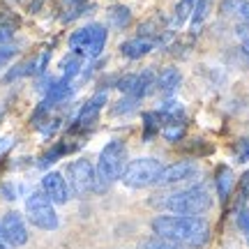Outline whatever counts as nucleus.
<instances>
[{
  "instance_id": "obj_18",
  "label": "nucleus",
  "mask_w": 249,
  "mask_h": 249,
  "mask_svg": "<svg viewBox=\"0 0 249 249\" xmlns=\"http://www.w3.org/2000/svg\"><path fill=\"white\" fill-rule=\"evenodd\" d=\"M107 21L111 28L124 30V28L132 23V12H129V7H124V5H113V7L107 12Z\"/></svg>"
},
{
  "instance_id": "obj_12",
  "label": "nucleus",
  "mask_w": 249,
  "mask_h": 249,
  "mask_svg": "<svg viewBox=\"0 0 249 249\" xmlns=\"http://www.w3.org/2000/svg\"><path fill=\"white\" fill-rule=\"evenodd\" d=\"M71 92H74L71 81H67V79L53 81V86L46 90V97H44V102H42V107L51 111V108L58 107V104H65V102L71 97Z\"/></svg>"
},
{
  "instance_id": "obj_19",
  "label": "nucleus",
  "mask_w": 249,
  "mask_h": 249,
  "mask_svg": "<svg viewBox=\"0 0 249 249\" xmlns=\"http://www.w3.org/2000/svg\"><path fill=\"white\" fill-rule=\"evenodd\" d=\"M185 118L182 120H161V136L171 143H178L185 136Z\"/></svg>"
},
{
  "instance_id": "obj_28",
  "label": "nucleus",
  "mask_w": 249,
  "mask_h": 249,
  "mask_svg": "<svg viewBox=\"0 0 249 249\" xmlns=\"http://www.w3.org/2000/svg\"><path fill=\"white\" fill-rule=\"evenodd\" d=\"M17 51L18 49L12 44V42H9V44H0V70H2V67H5L14 55H17Z\"/></svg>"
},
{
  "instance_id": "obj_5",
  "label": "nucleus",
  "mask_w": 249,
  "mask_h": 249,
  "mask_svg": "<svg viewBox=\"0 0 249 249\" xmlns=\"http://www.w3.org/2000/svg\"><path fill=\"white\" fill-rule=\"evenodd\" d=\"M161 166L157 160L152 157H141V160H132L123 171V182L132 189H143V187H150V185H157L160 180V173H161Z\"/></svg>"
},
{
  "instance_id": "obj_6",
  "label": "nucleus",
  "mask_w": 249,
  "mask_h": 249,
  "mask_svg": "<svg viewBox=\"0 0 249 249\" xmlns=\"http://www.w3.org/2000/svg\"><path fill=\"white\" fill-rule=\"evenodd\" d=\"M26 217L28 222L42 229V231H55L58 229V214L53 210V203L49 201L44 192H33L26 201Z\"/></svg>"
},
{
  "instance_id": "obj_20",
  "label": "nucleus",
  "mask_w": 249,
  "mask_h": 249,
  "mask_svg": "<svg viewBox=\"0 0 249 249\" xmlns=\"http://www.w3.org/2000/svg\"><path fill=\"white\" fill-rule=\"evenodd\" d=\"M60 70H62V79L74 81L81 74V70H83V58L76 53H70L67 58H62Z\"/></svg>"
},
{
  "instance_id": "obj_37",
  "label": "nucleus",
  "mask_w": 249,
  "mask_h": 249,
  "mask_svg": "<svg viewBox=\"0 0 249 249\" xmlns=\"http://www.w3.org/2000/svg\"><path fill=\"white\" fill-rule=\"evenodd\" d=\"M42 2H44V0H35V2L30 5V9H33V12H37V9H39V5H42Z\"/></svg>"
},
{
  "instance_id": "obj_34",
  "label": "nucleus",
  "mask_w": 249,
  "mask_h": 249,
  "mask_svg": "<svg viewBox=\"0 0 249 249\" xmlns=\"http://www.w3.org/2000/svg\"><path fill=\"white\" fill-rule=\"evenodd\" d=\"M0 249H12V247H9V242L5 240V233H2V226H0Z\"/></svg>"
},
{
  "instance_id": "obj_22",
  "label": "nucleus",
  "mask_w": 249,
  "mask_h": 249,
  "mask_svg": "<svg viewBox=\"0 0 249 249\" xmlns=\"http://www.w3.org/2000/svg\"><path fill=\"white\" fill-rule=\"evenodd\" d=\"M143 129H145V141H150L155 134L161 132V116L160 111H145L143 113Z\"/></svg>"
},
{
  "instance_id": "obj_30",
  "label": "nucleus",
  "mask_w": 249,
  "mask_h": 249,
  "mask_svg": "<svg viewBox=\"0 0 249 249\" xmlns=\"http://www.w3.org/2000/svg\"><path fill=\"white\" fill-rule=\"evenodd\" d=\"M249 198V171L240 178V189H238V203H245Z\"/></svg>"
},
{
  "instance_id": "obj_35",
  "label": "nucleus",
  "mask_w": 249,
  "mask_h": 249,
  "mask_svg": "<svg viewBox=\"0 0 249 249\" xmlns=\"http://www.w3.org/2000/svg\"><path fill=\"white\" fill-rule=\"evenodd\" d=\"M67 5H70V9L71 7H81V5H86V0H65Z\"/></svg>"
},
{
  "instance_id": "obj_16",
  "label": "nucleus",
  "mask_w": 249,
  "mask_h": 249,
  "mask_svg": "<svg viewBox=\"0 0 249 249\" xmlns=\"http://www.w3.org/2000/svg\"><path fill=\"white\" fill-rule=\"evenodd\" d=\"M235 176H233V171L229 166H219L217 169V176H214V187H217V196H219V201L226 203L229 201V196L233 192V182H235Z\"/></svg>"
},
{
  "instance_id": "obj_26",
  "label": "nucleus",
  "mask_w": 249,
  "mask_h": 249,
  "mask_svg": "<svg viewBox=\"0 0 249 249\" xmlns=\"http://www.w3.org/2000/svg\"><path fill=\"white\" fill-rule=\"evenodd\" d=\"M67 150H70V148H67L65 143H58V145H53V148H51V150H49V152L44 155V157L39 160V169H46L49 164H53V161H58V160H60V157H62V155H65Z\"/></svg>"
},
{
  "instance_id": "obj_7",
  "label": "nucleus",
  "mask_w": 249,
  "mask_h": 249,
  "mask_svg": "<svg viewBox=\"0 0 249 249\" xmlns=\"http://www.w3.org/2000/svg\"><path fill=\"white\" fill-rule=\"evenodd\" d=\"M65 182L70 187V194L83 198L86 194L95 192V166L88 160H74L65 169Z\"/></svg>"
},
{
  "instance_id": "obj_14",
  "label": "nucleus",
  "mask_w": 249,
  "mask_h": 249,
  "mask_svg": "<svg viewBox=\"0 0 249 249\" xmlns=\"http://www.w3.org/2000/svg\"><path fill=\"white\" fill-rule=\"evenodd\" d=\"M180 83H182V74L176 67H166V70H161L157 74L155 88L160 90V92H164V95H171V92H176L180 88Z\"/></svg>"
},
{
  "instance_id": "obj_38",
  "label": "nucleus",
  "mask_w": 249,
  "mask_h": 249,
  "mask_svg": "<svg viewBox=\"0 0 249 249\" xmlns=\"http://www.w3.org/2000/svg\"><path fill=\"white\" fill-rule=\"evenodd\" d=\"M247 242H249V235H247Z\"/></svg>"
},
{
  "instance_id": "obj_1",
  "label": "nucleus",
  "mask_w": 249,
  "mask_h": 249,
  "mask_svg": "<svg viewBox=\"0 0 249 249\" xmlns=\"http://www.w3.org/2000/svg\"><path fill=\"white\" fill-rule=\"evenodd\" d=\"M152 233L180 242L182 247H205L210 240V224L203 217H182V214H160L152 219Z\"/></svg>"
},
{
  "instance_id": "obj_13",
  "label": "nucleus",
  "mask_w": 249,
  "mask_h": 249,
  "mask_svg": "<svg viewBox=\"0 0 249 249\" xmlns=\"http://www.w3.org/2000/svg\"><path fill=\"white\" fill-rule=\"evenodd\" d=\"M152 49H155V39H150V37H132V39L120 44V53L124 58H129V60H139V58L150 53Z\"/></svg>"
},
{
  "instance_id": "obj_31",
  "label": "nucleus",
  "mask_w": 249,
  "mask_h": 249,
  "mask_svg": "<svg viewBox=\"0 0 249 249\" xmlns=\"http://www.w3.org/2000/svg\"><path fill=\"white\" fill-rule=\"evenodd\" d=\"M238 226L245 235H249V208H245L240 214H238Z\"/></svg>"
},
{
  "instance_id": "obj_27",
  "label": "nucleus",
  "mask_w": 249,
  "mask_h": 249,
  "mask_svg": "<svg viewBox=\"0 0 249 249\" xmlns=\"http://www.w3.org/2000/svg\"><path fill=\"white\" fill-rule=\"evenodd\" d=\"M14 30H17V21H12L9 17L0 18V44H9L14 37Z\"/></svg>"
},
{
  "instance_id": "obj_8",
  "label": "nucleus",
  "mask_w": 249,
  "mask_h": 249,
  "mask_svg": "<svg viewBox=\"0 0 249 249\" xmlns=\"http://www.w3.org/2000/svg\"><path fill=\"white\" fill-rule=\"evenodd\" d=\"M0 226H2V233H5V240L9 242V247H23L28 242V226L23 222V217L14 210L5 213V217L0 219Z\"/></svg>"
},
{
  "instance_id": "obj_36",
  "label": "nucleus",
  "mask_w": 249,
  "mask_h": 249,
  "mask_svg": "<svg viewBox=\"0 0 249 249\" xmlns=\"http://www.w3.org/2000/svg\"><path fill=\"white\" fill-rule=\"evenodd\" d=\"M242 51H245V55L249 58V39H245V42H242Z\"/></svg>"
},
{
  "instance_id": "obj_4",
  "label": "nucleus",
  "mask_w": 249,
  "mask_h": 249,
  "mask_svg": "<svg viewBox=\"0 0 249 249\" xmlns=\"http://www.w3.org/2000/svg\"><path fill=\"white\" fill-rule=\"evenodd\" d=\"M108 39V30L102 23H88V26L74 30L70 37V49L71 53L81 55V58H88V60H95L102 55L104 46H107Z\"/></svg>"
},
{
  "instance_id": "obj_21",
  "label": "nucleus",
  "mask_w": 249,
  "mask_h": 249,
  "mask_svg": "<svg viewBox=\"0 0 249 249\" xmlns=\"http://www.w3.org/2000/svg\"><path fill=\"white\" fill-rule=\"evenodd\" d=\"M194 5H196V0H180L178 7H176V14H173V18H171V23H169V30H176V28L182 26L187 18L192 17Z\"/></svg>"
},
{
  "instance_id": "obj_24",
  "label": "nucleus",
  "mask_w": 249,
  "mask_h": 249,
  "mask_svg": "<svg viewBox=\"0 0 249 249\" xmlns=\"http://www.w3.org/2000/svg\"><path fill=\"white\" fill-rule=\"evenodd\" d=\"M136 108H139V99H134V97H127V95H124L123 99H120V102H116V104H113V108H111V113H113V116L116 118H120V116H132L134 111H136Z\"/></svg>"
},
{
  "instance_id": "obj_23",
  "label": "nucleus",
  "mask_w": 249,
  "mask_h": 249,
  "mask_svg": "<svg viewBox=\"0 0 249 249\" xmlns=\"http://www.w3.org/2000/svg\"><path fill=\"white\" fill-rule=\"evenodd\" d=\"M208 12H210V0H196L194 12H192V30L198 33V28L203 26V21L208 18Z\"/></svg>"
},
{
  "instance_id": "obj_29",
  "label": "nucleus",
  "mask_w": 249,
  "mask_h": 249,
  "mask_svg": "<svg viewBox=\"0 0 249 249\" xmlns=\"http://www.w3.org/2000/svg\"><path fill=\"white\" fill-rule=\"evenodd\" d=\"M233 152H235L238 161H249V139H240V141L235 143Z\"/></svg>"
},
{
  "instance_id": "obj_9",
  "label": "nucleus",
  "mask_w": 249,
  "mask_h": 249,
  "mask_svg": "<svg viewBox=\"0 0 249 249\" xmlns=\"http://www.w3.org/2000/svg\"><path fill=\"white\" fill-rule=\"evenodd\" d=\"M196 176H198V166H196V161L182 160V161L171 164V166H164V169H161V173H160L157 185H178V182L194 180Z\"/></svg>"
},
{
  "instance_id": "obj_25",
  "label": "nucleus",
  "mask_w": 249,
  "mask_h": 249,
  "mask_svg": "<svg viewBox=\"0 0 249 249\" xmlns=\"http://www.w3.org/2000/svg\"><path fill=\"white\" fill-rule=\"evenodd\" d=\"M141 249H185L180 242H173L169 238H161V235H152L148 240L141 242Z\"/></svg>"
},
{
  "instance_id": "obj_33",
  "label": "nucleus",
  "mask_w": 249,
  "mask_h": 249,
  "mask_svg": "<svg viewBox=\"0 0 249 249\" xmlns=\"http://www.w3.org/2000/svg\"><path fill=\"white\" fill-rule=\"evenodd\" d=\"M12 143H14L12 139H0V152H5L9 145H12Z\"/></svg>"
},
{
  "instance_id": "obj_17",
  "label": "nucleus",
  "mask_w": 249,
  "mask_h": 249,
  "mask_svg": "<svg viewBox=\"0 0 249 249\" xmlns=\"http://www.w3.org/2000/svg\"><path fill=\"white\" fill-rule=\"evenodd\" d=\"M219 12L226 14V17L240 18L242 23L249 26V0H222Z\"/></svg>"
},
{
  "instance_id": "obj_3",
  "label": "nucleus",
  "mask_w": 249,
  "mask_h": 249,
  "mask_svg": "<svg viewBox=\"0 0 249 249\" xmlns=\"http://www.w3.org/2000/svg\"><path fill=\"white\" fill-rule=\"evenodd\" d=\"M161 205L173 214H182V217H201L203 213L210 210L213 205V196L205 189L203 185L189 187V189H182L178 194L166 196Z\"/></svg>"
},
{
  "instance_id": "obj_2",
  "label": "nucleus",
  "mask_w": 249,
  "mask_h": 249,
  "mask_svg": "<svg viewBox=\"0 0 249 249\" xmlns=\"http://www.w3.org/2000/svg\"><path fill=\"white\" fill-rule=\"evenodd\" d=\"M127 166V148L123 141L107 143L99 152L97 166H95V192L102 194L108 187L123 178V171Z\"/></svg>"
},
{
  "instance_id": "obj_10",
  "label": "nucleus",
  "mask_w": 249,
  "mask_h": 249,
  "mask_svg": "<svg viewBox=\"0 0 249 249\" xmlns=\"http://www.w3.org/2000/svg\"><path fill=\"white\" fill-rule=\"evenodd\" d=\"M42 192L49 196V201L53 205H65L71 196L70 187L65 182V176H62V173H55V171L46 173L44 178H42Z\"/></svg>"
},
{
  "instance_id": "obj_11",
  "label": "nucleus",
  "mask_w": 249,
  "mask_h": 249,
  "mask_svg": "<svg viewBox=\"0 0 249 249\" xmlns=\"http://www.w3.org/2000/svg\"><path fill=\"white\" fill-rule=\"evenodd\" d=\"M107 104V92H97L95 97H90L83 107H81L79 116H76V129H83V127H90L92 123H97L99 111Z\"/></svg>"
},
{
  "instance_id": "obj_32",
  "label": "nucleus",
  "mask_w": 249,
  "mask_h": 249,
  "mask_svg": "<svg viewBox=\"0 0 249 249\" xmlns=\"http://www.w3.org/2000/svg\"><path fill=\"white\" fill-rule=\"evenodd\" d=\"M2 194H5V198H7V201H14V198H17V196H14V189H12L9 185L2 187Z\"/></svg>"
},
{
  "instance_id": "obj_15",
  "label": "nucleus",
  "mask_w": 249,
  "mask_h": 249,
  "mask_svg": "<svg viewBox=\"0 0 249 249\" xmlns=\"http://www.w3.org/2000/svg\"><path fill=\"white\" fill-rule=\"evenodd\" d=\"M155 79H157V76L152 74V70H143L141 74H136V76H134V86H132V90L127 92V97H134L141 102V99L155 88Z\"/></svg>"
}]
</instances>
